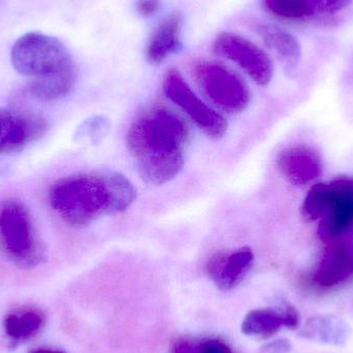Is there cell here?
Listing matches in <instances>:
<instances>
[{"mask_svg":"<svg viewBox=\"0 0 353 353\" xmlns=\"http://www.w3.org/2000/svg\"><path fill=\"white\" fill-rule=\"evenodd\" d=\"M189 128L181 116L167 108H154L130 125L128 150L137 161L139 174L147 184L163 185L184 167Z\"/></svg>","mask_w":353,"mask_h":353,"instance_id":"6da1fadb","label":"cell"},{"mask_svg":"<svg viewBox=\"0 0 353 353\" xmlns=\"http://www.w3.org/2000/svg\"><path fill=\"white\" fill-rule=\"evenodd\" d=\"M136 199V187L116 172L64 176L49 191L52 209L74 228H85L103 216L122 213Z\"/></svg>","mask_w":353,"mask_h":353,"instance_id":"7a4b0ae2","label":"cell"},{"mask_svg":"<svg viewBox=\"0 0 353 353\" xmlns=\"http://www.w3.org/2000/svg\"><path fill=\"white\" fill-rule=\"evenodd\" d=\"M0 242L8 256L21 267H35L45 257L30 213L19 199L0 203Z\"/></svg>","mask_w":353,"mask_h":353,"instance_id":"3957f363","label":"cell"},{"mask_svg":"<svg viewBox=\"0 0 353 353\" xmlns=\"http://www.w3.org/2000/svg\"><path fill=\"white\" fill-rule=\"evenodd\" d=\"M10 59L19 74L33 79L76 68L64 43L45 33L29 32L17 39Z\"/></svg>","mask_w":353,"mask_h":353,"instance_id":"277c9868","label":"cell"},{"mask_svg":"<svg viewBox=\"0 0 353 353\" xmlns=\"http://www.w3.org/2000/svg\"><path fill=\"white\" fill-rule=\"evenodd\" d=\"M192 74L203 97L220 111L238 114L251 101L248 85L236 72L214 60L193 62Z\"/></svg>","mask_w":353,"mask_h":353,"instance_id":"5b68a950","label":"cell"},{"mask_svg":"<svg viewBox=\"0 0 353 353\" xmlns=\"http://www.w3.org/2000/svg\"><path fill=\"white\" fill-rule=\"evenodd\" d=\"M165 95L178 105L193 123L210 139L219 140L228 132V122L221 114L203 103L176 68H170L163 77Z\"/></svg>","mask_w":353,"mask_h":353,"instance_id":"8992f818","label":"cell"},{"mask_svg":"<svg viewBox=\"0 0 353 353\" xmlns=\"http://www.w3.org/2000/svg\"><path fill=\"white\" fill-rule=\"evenodd\" d=\"M217 55L236 63L256 84L265 86L274 76V64L267 52L236 33L222 32L214 41Z\"/></svg>","mask_w":353,"mask_h":353,"instance_id":"52a82bcc","label":"cell"},{"mask_svg":"<svg viewBox=\"0 0 353 353\" xmlns=\"http://www.w3.org/2000/svg\"><path fill=\"white\" fill-rule=\"evenodd\" d=\"M330 199L319 228L323 242H335L353 225V178L329 183Z\"/></svg>","mask_w":353,"mask_h":353,"instance_id":"ba28073f","label":"cell"},{"mask_svg":"<svg viewBox=\"0 0 353 353\" xmlns=\"http://www.w3.org/2000/svg\"><path fill=\"white\" fill-rule=\"evenodd\" d=\"M254 261L252 249L241 247L214 253L205 263V273L222 290H230L246 277Z\"/></svg>","mask_w":353,"mask_h":353,"instance_id":"9c48e42d","label":"cell"},{"mask_svg":"<svg viewBox=\"0 0 353 353\" xmlns=\"http://www.w3.org/2000/svg\"><path fill=\"white\" fill-rule=\"evenodd\" d=\"M41 118L0 109V154L16 152L45 132Z\"/></svg>","mask_w":353,"mask_h":353,"instance_id":"30bf717a","label":"cell"},{"mask_svg":"<svg viewBox=\"0 0 353 353\" xmlns=\"http://www.w3.org/2000/svg\"><path fill=\"white\" fill-rule=\"evenodd\" d=\"M276 163L282 176L298 186L309 184L323 173L321 155L308 145L288 147L278 154Z\"/></svg>","mask_w":353,"mask_h":353,"instance_id":"8fae6325","label":"cell"},{"mask_svg":"<svg viewBox=\"0 0 353 353\" xmlns=\"http://www.w3.org/2000/svg\"><path fill=\"white\" fill-rule=\"evenodd\" d=\"M300 325V315L294 307L256 309L250 311L242 323V332L250 337L269 338L282 327L296 329Z\"/></svg>","mask_w":353,"mask_h":353,"instance_id":"7c38bea8","label":"cell"},{"mask_svg":"<svg viewBox=\"0 0 353 353\" xmlns=\"http://www.w3.org/2000/svg\"><path fill=\"white\" fill-rule=\"evenodd\" d=\"M183 17L179 12L165 17L151 33L146 45V59L152 65L165 62L182 46Z\"/></svg>","mask_w":353,"mask_h":353,"instance_id":"4fadbf2b","label":"cell"},{"mask_svg":"<svg viewBox=\"0 0 353 353\" xmlns=\"http://www.w3.org/2000/svg\"><path fill=\"white\" fill-rule=\"evenodd\" d=\"M352 274L353 261L347 243H337L323 253L313 280L317 286L327 290L343 283Z\"/></svg>","mask_w":353,"mask_h":353,"instance_id":"5bb4252c","label":"cell"},{"mask_svg":"<svg viewBox=\"0 0 353 353\" xmlns=\"http://www.w3.org/2000/svg\"><path fill=\"white\" fill-rule=\"evenodd\" d=\"M352 335V327L341 317L319 315L311 317L301 330L305 339L331 346H344Z\"/></svg>","mask_w":353,"mask_h":353,"instance_id":"9a60e30c","label":"cell"},{"mask_svg":"<svg viewBox=\"0 0 353 353\" xmlns=\"http://www.w3.org/2000/svg\"><path fill=\"white\" fill-rule=\"evenodd\" d=\"M255 33L263 43L273 51L288 68H292L300 61L302 48L298 39L281 27L265 22L253 23Z\"/></svg>","mask_w":353,"mask_h":353,"instance_id":"2e32d148","label":"cell"},{"mask_svg":"<svg viewBox=\"0 0 353 353\" xmlns=\"http://www.w3.org/2000/svg\"><path fill=\"white\" fill-rule=\"evenodd\" d=\"M77 81L76 68L58 74L33 79L28 90L32 97L43 101L64 99L74 90Z\"/></svg>","mask_w":353,"mask_h":353,"instance_id":"e0dca14e","label":"cell"},{"mask_svg":"<svg viewBox=\"0 0 353 353\" xmlns=\"http://www.w3.org/2000/svg\"><path fill=\"white\" fill-rule=\"evenodd\" d=\"M265 10L284 21H304L313 12L311 0H263Z\"/></svg>","mask_w":353,"mask_h":353,"instance_id":"ac0fdd59","label":"cell"},{"mask_svg":"<svg viewBox=\"0 0 353 353\" xmlns=\"http://www.w3.org/2000/svg\"><path fill=\"white\" fill-rule=\"evenodd\" d=\"M43 325V317L34 311L10 314L4 321L6 334L12 339H26L34 335Z\"/></svg>","mask_w":353,"mask_h":353,"instance_id":"d6986e66","label":"cell"},{"mask_svg":"<svg viewBox=\"0 0 353 353\" xmlns=\"http://www.w3.org/2000/svg\"><path fill=\"white\" fill-rule=\"evenodd\" d=\"M330 199V186L325 183H317L313 185L305 197L303 203L302 216L307 221H315L321 219L327 211Z\"/></svg>","mask_w":353,"mask_h":353,"instance_id":"ffe728a7","label":"cell"},{"mask_svg":"<svg viewBox=\"0 0 353 353\" xmlns=\"http://www.w3.org/2000/svg\"><path fill=\"white\" fill-rule=\"evenodd\" d=\"M110 130V122L103 117H93L87 119L77 132V138L89 140L92 144H97Z\"/></svg>","mask_w":353,"mask_h":353,"instance_id":"44dd1931","label":"cell"},{"mask_svg":"<svg viewBox=\"0 0 353 353\" xmlns=\"http://www.w3.org/2000/svg\"><path fill=\"white\" fill-rule=\"evenodd\" d=\"M183 353H234L228 344L219 339L190 340Z\"/></svg>","mask_w":353,"mask_h":353,"instance_id":"7402d4cb","label":"cell"},{"mask_svg":"<svg viewBox=\"0 0 353 353\" xmlns=\"http://www.w3.org/2000/svg\"><path fill=\"white\" fill-rule=\"evenodd\" d=\"M353 0H311L314 10H319L323 14H335L347 8Z\"/></svg>","mask_w":353,"mask_h":353,"instance_id":"603a6c76","label":"cell"},{"mask_svg":"<svg viewBox=\"0 0 353 353\" xmlns=\"http://www.w3.org/2000/svg\"><path fill=\"white\" fill-rule=\"evenodd\" d=\"M136 6L141 16L150 18L161 10V0H138Z\"/></svg>","mask_w":353,"mask_h":353,"instance_id":"cb8c5ba5","label":"cell"},{"mask_svg":"<svg viewBox=\"0 0 353 353\" xmlns=\"http://www.w3.org/2000/svg\"><path fill=\"white\" fill-rule=\"evenodd\" d=\"M292 350V344L285 339L275 340L265 346L267 353H288Z\"/></svg>","mask_w":353,"mask_h":353,"instance_id":"d4e9b609","label":"cell"},{"mask_svg":"<svg viewBox=\"0 0 353 353\" xmlns=\"http://www.w3.org/2000/svg\"><path fill=\"white\" fill-rule=\"evenodd\" d=\"M347 246L348 249H350V255H352V259L353 261V236L352 238V240H350V242H347Z\"/></svg>","mask_w":353,"mask_h":353,"instance_id":"484cf974","label":"cell"},{"mask_svg":"<svg viewBox=\"0 0 353 353\" xmlns=\"http://www.w3.org/2000/svg\"><path fill=\"white\" fill-rule=\"evenodd\" d=\"M33 353H63V352H54V350H37V352H34Z\"/></svg>","mask_w":353,"mask_h":353,"instance_id":"4316f807","label":"cell"}]
</instances>
